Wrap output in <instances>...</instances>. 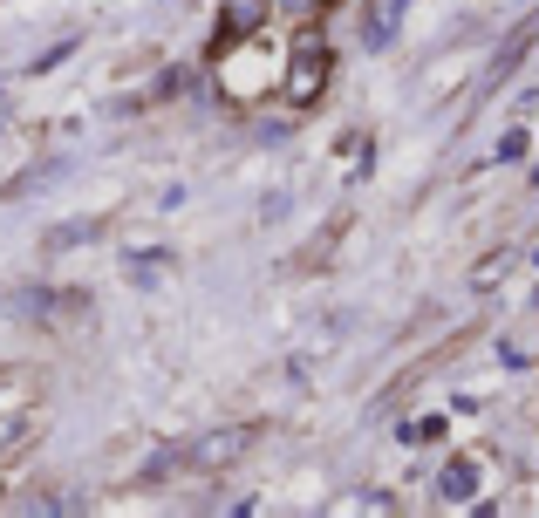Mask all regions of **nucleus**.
I'll list each match as a JSON object with an SVG mask.
<instances>
[{
	"instance_id": "f03ea898",
	"label": "nucleus",
	"mask_w": 539,
	"mask_h": 518,
	"mask_svg": "<svg viewBox=\"0 0 539 518\" xmlns=\"http://www.w3.org/2000/svg\"><path fill=\"white\" fill-rule=\"evenodd\" d=\"M287 89H294V103H308L314 89H321V41H301V55H294V82H287Z\"/></svg>"
},
{
	"instance_id": "39448f33",
	"label": "nucleus",
	"mask_w": 539,
	"mask_h": 518,
	"mask_svg": "<svg viewBox=\"0 0 539 518\" xmlns=\"http://www.w3.org/2000/svg\"><path fill=\"white\" fill-rule=\"evenodd\" d=\"M499 157H526V130H505V137H499Z\"/></svg>"
},
{
	"instance_id": "20e7f679",
	"label": "nucleus",
	"mask_w": 539,
	"mask_h": 518,
	"mask_svg": "<svg viewBox=\"0 0 539 518\" xmlns=\"http://www.w3.org/2000/svg\"><path fill=\"white\" fill-rule=\"evenodd\" d=\"M232 450H239V437H212V444H198V457L219 464V457H232Z\"/></svg>"
},
{
	"instance_id": "7ed1b4c3",
	"label": "nucleus",
	"mask_w": 539,
	"mask_h": 518,
	"mask_svg": "<svg viewBox=\"0 0 539 518\" xmlns=\"http://www.w3.org/2000/svg\"><path fill=\"white\" fill-rule=\"evenodd\" d=\"M403 437H410V444H437V437H444V416H424V423H410Z\"/></svg>"
},
{
	"instance_id": "f257e3e1",
	"label": "nucleus",
	"mask_w": 539,
	"mask_h": 518,
	"mask_svg": "<svg viewBox=\"0 0 539 518\" xmlns=\"http://www.w3.org/2000/svg\"><path fill=\"white\" fill-rule=\"evenodd\" d=\"M437 498H444V505H471V498H478V464H471V457H451L444 478H437Z\"/></svg>"
}]
</instances>
